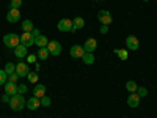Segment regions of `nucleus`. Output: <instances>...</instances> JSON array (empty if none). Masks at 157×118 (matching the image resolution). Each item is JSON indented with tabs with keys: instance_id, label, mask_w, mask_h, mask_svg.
Instances as JSON below:
<instances>
[{
	"instance_id": "obj_1",
	"label": "nucleus",
	"mask_w": 157,
	"mask_h": 118,
	"mask_svg": "<svg viewBox=\"0 0 157 118\" xmlns=\"http://www.w3.org/2000/svg\"><path fill=\"white\" fill-rule=\"evenodd\" d=\"M25 104H27V101H25L24 95H19V93L14 95V96H11V99H10V107H11V110H14V112L22 110L25 107Z\"/></svg>"
},
{
	"instance_id": "obj_2",
	"label": "nucleus",
	"mask_w": 157,
	"mask_h": 118,
	"mask_svg": "<svg viewBox=\"0 0 157 118\" xmlns=\"http://www.w3.org/2000/svg\"><path fill=\"white\" fill-rule=\"evenodd\" d=\"M3 44L8 46V47H17L21 44V36H17L16 33H8L3 36Z\"/></svg>"
},
{
	"instance_id": "obj_3",
	"label": "nucleus",
	"mask_w": 157,
	"mask_h": 118,
	"mask_svg": "<svg viewBox=\"0 0 157 118\" xmlns=\"http://www.w3.org/2000/svg\"><path fill=\"white\" fill-rule=\"evenodd\" d=\"M98 19H99V22H101L102 25H110L112 21H113L110 11H107V10H101V11L98 13Z\"/></svg>"
},
{
	"instance_id": "obj_4",
	"label": "nucleus",
	"mask_w": 157,
	"mask_h": 118,
	"mask_svg": "<svg viewBox=\"0 0 157 118\" xmlns=\"http://www.w3.org/2000/svg\"><path fill=\"white\" fill-rule=\"evenodd\" d=\"M21 44H24L25 47H32L35 44V36L32 35V32H24L21 35Z\"/></svg>"
},
{
	"instance_id": "obj_5",
	"label": "nucleus",
	"mask_w": 157,
	"mask_h": 118,
	"mask_svg": "<svg viewBox=\"0 0 157 118\" xmlns=\"http://www.w3.org/2000/svg\"><path fill=\"white\" fill-rule=\"evenodd\" d=\"M47 50H49V54H50V55L57 57V55L61 54V44H60L58 41H49V44H47Z\"/></svg>"
},
{
	"instance_id": "obj_6",
	"label": "nucleus",
	"mask_w": 157,
	"mask_h": 118,
	"mask_svg": "<svg viewBox=\"0 0 157 118\" xmlns=\"http://www.w3.org/2000/svg\"><path fill=\"white\" fill-rule=\"evenodd\" d=\"M57 29L60 32H72V21L71 19H60L57 24Z\"/></svg>"
},
{
	"instance_id": "obj_7",
	"label": "nucleus",
	"mask_w": 157,
	"mask_h": 118,
	"mask_svg": "<svg viewBox=\"0 0 157 118\" xmlns=\"http://www.w3.org/2000/svg\"><path fill=\"white\" fill-rule=\"evenodd\" d=\"M16 73H17V76L19 77H27L29 76V73H30V69H29V65L25 63V61H19L17 65H16Z\"/></svg>"
},
{
	"instance_id": "obj_8",
	"label": "nucleus",
	"mask_w": 157,
	"mask_h": 118,
	"mask_svg": "<svg viewBox=\"0 0 157 118\" xmlns=\"http://www.w3.org/2000/svg\"><path fill=\"white\" fill-rule=\"evenodd\" d=\"M19 19H21V11L10 8V11L6 13V21L10 24H16V22H19Z\"/></svg>"
},
{
	"instance_id": "obj_9",
	"label": "nucleus",
	"mask_w": 157,
	"mask_h": 118,
	"mask_svg": "<svg viewBox=\"0 0 157 118\" xmlns=\"http://www.w3.org/2000/svg\"><path fill=\"white\" fill-rule=\"evenodd\" d=\"M126 46H127V49H129V50H137V49L140 47L138 38H137V36H134V35H129V36L126 38Z\"/></svg>"
},
{
	"instance_id": "obj_10",
	"label": "nucleus",
	"mask_w": 157,
	"mask_h": 118,
	"mask_svg": "<svg viewBox=\"0 0 157 118\" xmlns=\"http://www.w3.org/2000/svg\"><path fill=\"white\" fill-rule=\"evenodd\" d=\"M69 54H71L72 58H80V60H82V57H83V54H85V49H83V46L74 44V46L71 47V50H69Z\"/></svg>"
},
{
	"instance_id": "obj_11",
	"label": "nucleus",
	"mask_w": 157,
	"mask_h": 118,
	"mask_svg": "<svg viewBox=\"0 0 157 118\" xmlns=\"http://www.w3.org/2000/svg\"><path fill=\"white\" fill-rule=\"evenodd\" d=\"M83 49H85V52H91V54H93V52L98 49V41L94 38H88L85 41V44H83Z\"/></svg>"
},
{
	"instance_id": "obj_12",
	"label": "nucleus",
	"mask_w": 157,
	"mask_h": 118,
	"mask_svg": "<svg viewBox=\"0 0 157 118\" xmlns=\"http://www.w3.org/2000/svg\"><path fill=\"white\" fill-rule=\"evenodd\" d=\"M3 88H5V93L10 95V96L17 95V85H16V84H13V82H10V81L3 85Z\"/></svg>"
},
{
	"instance_id": "obj_13",
	"label": "nucleus",
	"mask_w": 157,
	"mask_h": 118,
	"mask_svg": "<svg viewBox=\"0 0 157 118\" xmlns=\"http://www.w3.org/2000/svg\"><path fill=\"white\" fill-rule=\"evenodd\" d=\"M25 106L29 107V110H36V109H39V106H41V99L36 98V96H33V98H30V99L27 101V104H25Z\"/></svg>"
},
{
	"instance_id": "obj_14",
	"label": "nucleus",
	"mask_w": 157,
	"mask_h": 118,
	"mask_svg": "<svg viewBox=\"0 0 157 118\" xmlns=\"http://www.w3.org/2000/svg\"><path fill=\"white\" fill-rule=\"evenodd\" d=\"M127 106L132 107V109L138 107V106H140V96H138L137 93H132V95L127 98Z\"/></svg>"
},
{
	"instance_id": "obj_15",
	"label": "nucleus",
	"mask_w": 157,
	"mask_h": 118,
	"mask_svg": "<svg viewBox=\"0 0 157 118\" xmlns=\"http://www.w3.org/2000/svg\"><path fill=\"white\" fill-rule=\"evenodd\" d=\"M14 55H16L19 60L25 58V57H27V47H25L24 44H19L17 47H14Z\"/></svg>"
},
{
	"instance_id": "obj_16",
	"label": "nucleus",
	"mask_w": 157,
	"mask_h": 118,
	"mask_svg": "<svg viewBox=\"0 0 157 118\" xmlns=\"http://www.w3.org/2000/svg\"><path fill=\"white\" fill-rule=\"evenodd\" d=\"M33 96H36V98L46 96V85H43V84L35 85V88H33Z\"/></svg>"
},
{
	"instance_id": "obj_17",
	"label": "nucleus",
	"mask_w": 157,
	"mask_h": 118,
	"mask_svg": "<svg viewBox=\"0 0 157 118\" xmlns=\"http://www.w3.org/2000/svg\"><path fill=\"white\" fill-rule=\"evenodd\" d=\"M35 44H36L38 47H47L49 39H47V36H46V35H39V36H36V38H35Z\"/></svg>"
},
{
	"instance_id": "obj_18",
	"label": "nucleus",
	"mask_w": 157,
	"mask_h": 118,
	"mask_svg": "<svg viewBox=\"0 0 157 118\" xmlns=\"http://www.w3.org/2000/svg\"><path fill=\"white\" fill-rule=\"evenodd\" d=\"M85 27V19L83 18H75L72 21V32H77V30H80Z\"/></svg>"
},
{
	"instance_id": "obj_19",
	"label": "nucleus",
	"mask_w": 157,
	"mask_h": 118,
	"mask_svg": "<svg viewBox=\"0 0 157 118\" xmlns=\"http://www.w3.org/2000/svg\"><path fill=\"white\" fill-rule=\"evenodd\" d=\"M82 60H83L85 65H93V63H94V55L91 54V52H85L83 57H82Z\"/></svg>"
},
{
	"instance_id": "obj_20",
	"label": "nucleus",
	"mask_w": 157,
	"mask_h": 118,
	"mask_svg": "<svg viewBox=\"0 0 157 118\" xmlns=\"http://www.w3.org/2000/svg\"><path fill=\"white\" fill-rule=\"evenodd\" d=\"M50 54H49V50H47V47H39V50H38V54H36V57L39 58V60H46L47 57H49Z\"/></svg>"
},
{
	"instance_id": "obj_21",
	"label": "nucleus",
	"mask_w": 157,
	"mask_h": 118,
	"mask_svg": "<svg viewBox=\"0 0 157 118\" xmlns=\"http://www.w3.org/2000/svg\"><path fill=\"white\" fill-rule=\"evenodd\" d=\"M33 29H35V25H33V22H32L30 19H27V21L22 22V30H24V32H33Z\"/></svg>"
},
{
	"instance_id": "obj_22",
	"label": "nucleus",
	"mask_w": 157,
	"mask_h": 118,
	"mask_svg": "<svg viewBox=\"0 0 157 118\" xmlns=\"http://www.w3.org/2000/svg\"><path fill=\"white\" fill-rule=\"evenodd\" d=\"M137 88H138L137 82H134V81H127V84H126V90H127V91H130V93H135Z\"/></svg>"
},
{
	"instance_id": "obj_23",
	"label": "nucleus",
	"mask_w": 157,
	"mask_h": 118,
	"mask_svg": "<svg viewBox=\"0 0 157 118\" xmlns=\"http://www.w3.org/2000/svg\"><path fill=\"white\" fill-rule=\"evenodd\" d=\"M115 54L120 57V60H127V50L126 49H115Z\"/></svg>"
},
{
	"instance_id": "obj_24",
	"label": "nucleus",
	"mask_w": 157,
	"mask_h": 118,
	"mask_svg": "<svg viewBox=\"0 0 157 118\" xmlns=\"http://www.w3.org/2000/svg\"><path fill=\"white\" fill-rule=\"evenodd\" d=\"M27 79H29V82H30V84H36V82H38V73L30 71L29 76H27Z\"/></svg>"
},
{
	"instance_id": "obj_25",
	"label": "nucleus",
	"mask_w": 157,
	"mask_h": 118,
	"mask_svg": "<svg viewBox=\"0 0 157 118\" xmlns=\"http://www.w3.org/2000/svg\"><path fill=\"white\" fill-rule=\"evenodd\" d=\"M8 82V74L5 69H0V85H5Z\"/></svg>"
},
{
	"instance_id": "obj_26",
	"label": "nucleus",
	"mask_w": 157,
	"mask_h": 118,
	"mask_svg": "<svg viewBox=\"0 0 157 118\" xmlns=\"http://www.w3.org/2000/svg\"><path fill=\"white\" fill-rule=\"evenodd\" d=\"M5 71H6V74L10 76V74H13V73H16V65H13V63H6L5 65Z\"/></svg>"
},
{
	"instance_id": "obj_27",
	"label": "nucleus",
	"mask_w": 157,
	"mask_h": 118,
	"mask_svg": "<svg viewBox=\"0 0 157 118\" xmlns=\"http://www.w3.org/2000/svg\"><path fill=\"white\" fill-rule=\"evenodd\" d=\"M21 5H22V0H11L10 2V8H13V10H19Z\"/></svg>"
},
{
	"instance_id": "obj_28",
	"label": "nucleus",
	"mask_w": 157,
	"mask_h": 118,
	"mask_svg": "<svg viewBox=\"0 0 157 118\" xmlns=\"http://www.w3.org/2000/svg\"><path fill=\"white\" fill-rule=\"evenodd\" d=\"M137 95H138L140 98H145V96L148 95V90H146L145 87H138V88H137Z\"/></svg>"
},
{
	"instance_id": "obj_29",
	"label": "nucleus",
	"mask_w": 157,
	"mask_h": 118,
	"mask_svg": "<svg viewBox=\"0 0 157 118\" xmlns=\"http://www.w3.org/2000/svg\"><path fill=\"white\" fill-rule=\"evenodd\" d=\"M8 81H10V82H13V84H17V81H19V76H17V73H13V74H10V76H8Z\"/></svg>"
},
{
	"instance_id": "obj_30",
	"label": "nucleus",
	"mask_w": 157,
	"mask_h": 118,
	"mask_svg": "<svg viewBox=\"0 0 157 118\" xmlns=\"http://www.w3.org/2000/svg\"><path fill=\"white\" fill-rule=\"evenodd\" d=\"M41 106H44V107H49V106H50V98H47V96H43V98H41Z\"/></svg>"
},
{
	"instance_id": "obj_31",
	"label": "nucleus",
	"mask_w": 157,
	"mask_h": 118,
	"mask_svg": "<svg viewBox=\"0 0 157 118\" xmlns=\"http://www.w3.org/2000/svg\"><path fill=\"white\" fill-rule=\"evenodd\" d=\"M27 91V85H17V93L19 95H24Z\"/></svg>"
},
{
	"instance_id": "obj_32",
	"label": "nucleus",
	"mask_w": 157,
	"mask_h": 118,
	"mask_svg": "<svg viewBox=\"0 0 157 118\" xmlns=\"http://www.w3.org/2000/svg\"><path fill=\"white\" fill-rule=\"evenodd\" d=\"M99 30H101V33H102V35L109 33V25H101V29H99Z\"/></svg>"
},
{
	"instance_id": "obj_33",
	"label": "nucleus",
	"mask_w": 157,
	"mask_h": 118,
	"mask_svg": "<svg viewBox=\"0 0 157 118\" xmlns=\"http://www.w3.org/2000/svg\"><path fill=\"white\" fill-rule=\"evenodd\" d=\"M10 99H11V96H10V95H6V93L2 96V101H3V102H8V104H10Z\"/></svg>"
},
{
	"instance_id": "obj_34",
	"label": "nucleus",
	"mask_w": 157,
	"mask_h": 118,
	"mask_svg": "<svg viewBox=\"0 0 157 118\" xmlns=\"http://www.w3.org/2000/svg\"><path fill=\"white\" fill-rule=\"evenodd\" d=\"M32 35L36 38V36H39V35H41V33H39V30L38 29H33V32H32Z\"/></svg>"
},
{
	"instance_id": "obj_35",
	"label": "nucleus",
	"mask_w": 157,
	"mask_h": 118,
	"mask_svg": "<svg viewBox=\"0 0 157 118\" xmlns=\"http://www.w3.org/2000/svg\"><path fill=\"white\" fill-rule=\"evenodd\" d=\"M35 60H36V55H30L29 57V63H33Z\"/></svg>"
},
{
	"instance_id": "obj_36",
	"label": "nucleus",
	"mask_w": 157,
	"mask_h": 118,
	"mask_svg": "<svg viewBox=\"0 0 157 118\" xmlns=\"http://www.w3.org/2000/svg\"><path fill=\"white\" fill-rule=\"evenodd\" d=\"M94 2H102V0H94Z\"/></svg>"
},
{
	"instance_id": "obj_37",
	"label": "nucleus",
	"mask_w": 157,
	"mask_h": 118,
	"mask_svg": "<svg viewBox=\"0 0 157 118\" xmlns=\"http://www.w3.org/2000/svg\"><path fill=\"white\" fill-rule=\"evenodd\" d=\"M143 2H149V0H143Z\"/></svg>"
}]
</instances>
